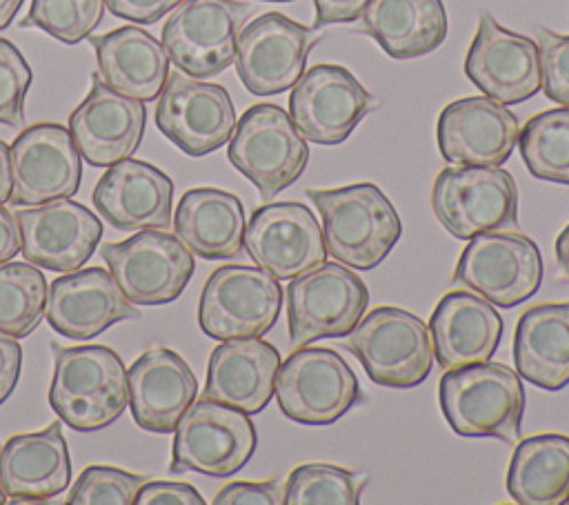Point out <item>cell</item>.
Segmentation results:
<instances>
[{"label": "cell", "mask_w": 569, "mask_h": 505, "mask_svg": "<svg viewBox=\"0 0 569 505\" xmlns=\"http://www.w3.org/2000/svg\"><path fill=\"white\" fill-rule=\"evenodd\" d=\"M53 378L49 405L78 432H96L120 418L129 405L127 372L120 356L104 345L64 347L51 343Z\"/></svg>", "instance_id": "obj_1"}, {"label": "cell", "mask_w": 569, "mask_h": 505, "mask_svg": "<svg viewBox=\"0 0 569 505\" xmlns=\"http://www.w3.org/2000/svg\"><path fill=\"white\" fill-rule=\"evenodd\" d=\"M307 196L320 211L327 254L347 267L373 269L402 234L398 211L373 182L307 189Z\"/></svg>", "instance_id": "obj_2"}, {"label": "cell", "mask_w": 569, "mask_h": 505, "mask_svg": "<svg viewBox=\"0 0 569 505\" xmlns=\"http://www.w3.org/2000/svg\"><path fill=\"white\" fill-rule=\"evenodd\" d=\"M440 407L460 436L516 443L525 414V387L520 374L502 363L462 365L442 374Z\"/></svg>", "instance_id": "obj_3"}, {"label": "cell", "mask_w": 569, "mask_h": 505, "mask_svg": "<svg viewBox=\"0 0 569 505\" xmlns=\"http://www.w3.org/2000/svg\"><path fill=\"white\" fill-rule=\"evenodd\" d=\"M345 345L360 360L367 376L382 387H416L433 367L429 327L400 307H376L362 314Z\"/></svg>", "instance_id": "obj_4"}, {"label": "cell", "mask_w": 569, "mask_h": 505, "mask_svg": "<svg viewBox=\"0 0 569 505\" xmlns=\"http://www.w3.org/2000/svg\"><path fill=\"white\" fill-rule=\"evenodd\" d=\"M227 158L269 200L300 178L309 162V147L282 107L260 102L236 122Z\"/></svg>", "instance_id": "obj_5"}, {"label": "cell", "mask_w": 569, "mask_h": 505, "mask_svg": "<svg viewBox=\"0 0 569 505\" xmlns=\"http://www.w3.org/2000/svg\"><path fill=\"white\" fill-rule=\"evenodd\" d=\"M440 225L460 240L518 225V187L502 167H445L431 189Z\"/></svg>", "instance_id": "obj_6"}, {"label": "cell", "mask_w": 569, "mask_h": 505, "mask_svg": "<svg viewBox=\"0 0 569 505\" xmlns=\"http://www.w3.org/2000/svg\"><path fill=\"white\" fill-rule=\"evenodd\" d=\"M256 443L258 434L249 414L200 396L178 420L169 472L233 476L249 463Z\"/></svg>", "instance_id": "obj_7"}, {"label": "cell", "mask_w": 569, "mask_h": 505, "mask_svg": "<svg viewBox=\"0 0 569 505\" xmlns=\"http://www.w3.org/2000/svg\"><path fill=\"white\" fill-rule=\"evenodd\" d=\"M276 400L293 423L331 425L360 400V385L336 349L302 345L278 367Z\"/></svg>", "instance_id": "obj_8"}, {"label": "cell", "mask_w": 569, "mask_h": 505, "mask_svg": "<svg viewBox=\"0 0 569 505\" xmlns=\"http://www.w3.org/2000/svg\"><path fill=\"white\" fill-rule=\"evenodd\" d=\"M251 11V4L236 0H182L162 27V47L182 73L211 78L236 60L238 36Z\"/></svg>", "instance_id": "obj_9"}, {"label": "cell", "mask_w": 569, "mask_h": 505, "mask_svg": "<svg viewBox=\"0 0 569 505\" xmlns=\"http://www.w3.org/2000/svg\"><path fill=\"white\" fill-rule=\"evenodd\" d=\"M280 309L278 278L260 267L222 265L204 283L198 325L216 340L260 338L276 325Z\"/></svg>", "instance_id": "obj_10"}, {"label": "cell", "mask_w": 569, "mask_h": 505, "mask_svg": "<svg viewBox=\"0 0 569 505\" xmlns=\"http://www.w3.org/2000/svg\"><path fill=\"white\" fill-rule=\"evenodd\" d=\"M367 305L369 289L358 274L342 263H322L287 285L289 340L302 347L320 338L347 336Z\"/></svg>", "instance_id": "obj_11"}, {"label": "cell", "mask_w": 569, "mask_h": 505, "mask_svg": "<svg viewBox=\"0 0 569 505\" xmlns=\"http://www.w3.org/2000/svg\"><path fill=\"white\" fill-rule=\"evenodd\" d=\"M100 256L118 283L120 291L133 305H167L176 300L196 269L193 254L173 234L164 229H140V234L107 242Z\"/></svg>", "instance_id": "obj_12"}, {"label": "cell", "mask_w": 569, "mask_h": 505, "mask_svg": "<svg viewBox=\"0 0 569 505\" xmlns=\"http://www.w3.org/2000/svg\"><path fill=\"white\" fill-rule=\"evenodd\" d=\"M453 283L498 307H516L542 283L538 245L518 231H485L469 238L453 271Z\"/></svg>", "instance_id": "obj_13"}, {"label": "cell", "mask_w": 569, "mask_h": 505, "mask_svg": "<svg viewBox=\"0 0 569 505\" xmlns=\"http://www.w3.org/2000/svg\"><path fill=\"white\" fill-rule=\"evenodd\" d=\"M156 127L180 151L200 158L229 142L236 109L224 87L176 69L158 96Z\"/></svg>", "instance_id": "obj_14"}, {"label": "cell", "mask_w": 569, "mask_h": 505, "mask_svg": "<svg viewBox=\"0 0 569 505\" xmlns=\"http://www.w3.org/2000/svg\"><path fill=\"white\" fill-rule=\"evenodd\" d=\"M376 107V98L340 65H313L289 93V116L305 140L340 145Z\"/></svg>", "instance_id": "obj_15"}, {"label": "cell", "mask_w": 569, "mask_h": 505, "mask_svg": "<svg viewBox=\"0 0 569 505\" xmlns=\"http://www.w3.org/2000/svg\"><path fill=\"white\" fill-rule=\"evenodd\" d=\"M313 29L267 11L242 27L236 44V71L253 96H273L291 89L305 71Z\"/></svg>", "instance_id": "obj_16"}, {"label": "cell", "mask_w": 569, "mask_h": 505, "mask_svg": "<svg viewBox=\"0 0 569 505\" xmlns=\"http://www.w3.org/2000/svg\"><path fill=\"white\" fill-rule=\"evenodd\" d=\"M11 196L16 207L71 198L80 187L82 162L71 131L56 122L27 127L9 147Z\"/></svg>", "instance_id": "obj_17"}, {"label": "cell", "mask_w": 569, "mask_h": 505, "mask_svg": "<svg viewBox=\"0 0 569 505\" xmlns=\"http://www.w3.org/2000/svg\"><path fill=\"white\" fill-rule=\"evenodd\" d=\"M465 73L485 96L500 105L525 102L542 87L538 42L500 27L482 9L465 58Z\"/></svg>", "instance_id": "obj_18"}, {"label": "cell", "mask_w": 569, "mask_h": 505, "mask_svg": "<svg viewBox=\"0 0 569 505\" xmlns=\"http://www.w3.org/2000/svg\"><path fill=\"white\" fill-rule=\"evenodd\" d=\"M244 249L278 280L302 276L327 260L322 227L302 202L258 207L244 227Z\"/></svg>", "instance_id": "obj_19"}, {"label": "cell", "mask_w": 569, "mask_h": 505, "mask_svg": "<svg viewBox=\"0 0 569 505\" xmlns=\"http://www.w3.org/2000/svg\"><path fill=\"white\" fill-rule=\"evenodd\" d=\"M22 256L36 267L51 271H76L96 251L102 222L84 205L58 198L16 214Z\"/></svg>", "instance_id": "obj_20"}, {"label": "cell", "mask_w": 569, "mask_h": 505, "mask_svg": "<svg viewBox=\"0 0 569 505\" xmlns=\"http://www.w3.org/2000/svg\"><path fill=\"white\" fill-rule=\"evenodd\" d=\"M518 133V118L489 96L449 102L436 125L440 156L456 167H500L509 160Z\"/></svg>", "instance_id": "obj_21"}, {"label": "cell", "mask_w": 569, "mask_h": 505, "mask_svg": "<svg viewBox=\"0 0 569 505\" xmlns=\"http://www.w3.org/2000/svg\"><path fill=\"white\" fill-rule=\"evenodd\" d=\"M144 125V102L111 89L100 73L91 76L87 98L69 116L76 149L91 167H109L133 156Z\"/></svg>", "instance_id": "obj_22"}, {"label": "cell", "mask_w": 569, "mask_h": 505, "mask_svg": "<svg viewBox=\"0 0 569 505\" xmlns=\"http://www.w3.org/2000/svg\"><path fill=\"white\" fill-rule=\"evenodd\" d=\"M44 316L53 331L67 338L89 340L111 325L138 318L140 314L120 291L111 271L89 267L51 283Z\"/></svg>", "instance_id": "obj_23"}, {"label": "cell", "mask_w": 569, "mask_h": 505, "mask_svg": "<svg viewBox=\"0 0 569 505\" xmlns=\"http://www.w3.org/2000/svg\"><path fill=\"white\" fill-rule=\"evenodd\" d=\"M91 198L113 229H164L171 222L173 182L158 167L124 158L109 165Z\"/></svg>", "instance_id": "obj_24"}, {"label": "cell", "mask_w": 569, "mask_h": 505, "mask_svg": "<svg viewBox=\"0 0 569 505\" xmlns=\"http://www.w3.org/2000/svg\"><path fill=\"white\" fill-rule=\"evenodd\" d=\"M127 392L136 425L169 434L196 400L198 380L173 349L151 347L127 369Z\"/></svg>", "instance_id": "obj_25"}, {"label": "cell", "mask_w": 569, "mask_h": 505, "mask_svg": "<svg viewBox=\"0 0 569 505\" xmlns=\"http://www.w3.org/2000/svg\"><path fill=\"white\" fill-rule=\"evenodd\" d=\"M278 367V349L262 338L222 340L209 356L202 398L236 407L249 416L258 414L276 392Z\"/></svg>", "instance_id": "obj_26"}, {"label": "cell", "mask_w": 569, "mask_h": 505, "mask_svg": "<svg viewBox=\"0 0 569 505\" xmlns=\"http://www.w3.org/2000/svg\"><path fill=\"white\" fill-rule=\"evenodd\" d=\"M433 356L442 369L491 360L502 336V318L473 291H449L429 318Z\"/></svg>", "instance_id": "obj_27"}, {"label": "cell", "mask_w": 569, "mask_h": 505, "mask_svg": "<svg viewBox=\"0 0 569 505\" xmlns=\"http://www.w3.org/2000/svg\"><path fill=\"white\" fill-rule=\"evenodd\" d=\"M71 461L62 425L11 436L0 449V485L13 501H44L64 492Z\"/></svg>", "instance_id": "obj_28"}, {"label": "cell", "mask_w": 569, "mask_h": 505, "mask_svg": "<svg viewBox=\"0 0 569 505\" xmlns=\"http://www.w3.org/2000/svg\"><path fill=\"white\" fill-rule=\"evenodd\" d=\"M100 78L116 91L151 102L169 76V56L160 40L140 27H118L104 36H89Z\"/></svg>", "instance_id": "obj_29"}, {"label": "cell", "mask_w": 569, "mask_h": 505, "mask_svg": "<svg viewBox=\"0 0 569 505\" xmlns=\"http://www.w3.org/2000/svg\"><path fill=\"white\" fill-rule=\"evenodd\" d=\"M244 207L238 196L216 187L182 194L173 229L191 254L204 260H229L244 249Z\"/></svg>", "instance_id": "obj_30"}, {"label": "cell", "mask_w": 569, "mask_h": 505, "mask_svg": "<svg viewBox=\"0 0 569 505\" xmlns=\"http://www.w3.org/2000/svg\"><path fill=\"white\" fill-rule=\"evenodd\" d=\"M513 363L540 389L558 392L569 385V303L533 305L518 318Z\"/></svg>", "instance_id": "obj_31"}, {"label": "cell", "mask_w": 569, "mask_h": 505, "mask_svg": "<svg viewBox=\"0 0 569 505\" xmlns=\"http://www.w3.org/2000/svg\"><path fill=\"white\" fill-rule=\"evenodd\" d=\"M360 27L396 60L427 56L447 38L442 0H369Z\"/></svg>", "instance_id": "obj_32"}, {"label": "cell", "mask_w": 569, "mask_h": 505, "mask_svg": "<svg viewBox=\"0 0 569 505\" xmlns=\"http://www.w3.org/2000/svg\"><path fill=\"white\" fill-rule=\"evenodd\" d=\"M507 492L520 505L569 503V436L538 434L518 443Z\"/></svg>", "instance_id": "obj_33"}, {"label": "cell", "mask_w": 569, "mask_h": 505, "mask_svg": "<svg viewBox=\"0 0 569 505\" xmlns=\"http://www.w3.org/2000/svg\"><path fill=\"white\" fill-rule=\"evenodd\" d=\"M518 147L533 178L569 185V107L531 116L518 133Z\"/></svg>", "instance_id": "obj_34"}, {"label": "cell", "mask_w": 569, "mask_h": 505, "mask_svg": "<svg viewBox=\"0 0 569 505\" xmlns=\"http://www.w3.org/2000/svg\"><path fill=\"white\" fill-rule=\"evenodd\" d=\"M47 278L31 263L0 265V331L11 338L29 336L44 318Z\"/></svg>", "instance_id": "obj_35"}, {"label": "cell", "mask_w": 569, "mask_h": 505, "mask_svg": "<svg viewBox=\"0 0 569 505\" xmlns=\"http://www.w3.org/2000/svg\"><path fill=\"white\" fill-rule=\"evenodd\" d=\"M367 474L338 465L309 463L296 467L284 483L287 505H356Z\"/></svg>", "instance_id": "obj_36"}, {"label": "cell", "mask_w": 569, "mask_h": 505, "mask_svg": "<svg viewBox=\"0 0 569 505\" xmlns=\"http://www.w3.org/2000/svg\"><path fill=\"white\" fill-rule=\"evenodd\" d=\"M104 16V0H31L20 27H38L64 44L89 38Z\"/></svg>", "instance_id": "obj_37"}, {"label": "cell", "mask_w": 569, "mask_h": 505, "mask_svg": "<svg viewBox=\"0 0 569 505\" xmlns=\"http://www.w3.org/2000/svg\"><path fill=\"white\" fill-rule=\"evenodd\" d=\"M147 474H133L118 467L91 465L73 483L69 505H131L138 489L147 483Z\"/></svg>", "instance_id": "obj_38"}, {"label": "cell", "mask_w": 569, "mask_h": 505, "mask_svg": "<svg viewBox=\"0 0 569 505\" xmlns=\"http://www.w3.org/2000/svg\"><path fill=\"white\" fill-rule=\"evenodd\" d=\"M31 78V69L20 49L0 38V125H24V96Z\"/></svg>", "instance_id": "obj_39"}, {"label": "cell", "mask_w": 569, "mask_h": 505, "mask_svg": "<svg viewBox=\"0 0 569 505\" xmlns=\"http://www.w3.org/2000/svg\"><path fill=\"white\" fill-rule=\"evenodd\" d=\"M536 42L542 71L540 89L549 100L569 107V36L536 27Z\"/></svg>", "instance_id": "obj_40"}, {"label": "cell", "mask_w": 569, "mask_h": 505, "mask_svg": "<svg viewBox=\"0 0 569 505\" xmlns=\"http://www.w3.org/2000/svg\"><path fill=\"white\" fill-rule=\"evenodd\" d=\"M280 503H284V489L276 481H267V483L236 481L224 485L213 498V505H280Z\"/></svg>", "instance_id": "obj_41"}, {"label": "cell", "mask_w": 569, "mask_h": 505, "mask_svg": "<svg viewBox=\"0 0 569 505\" xmlns=\"http://www.w3.org/2000/svg\"><path fill=\"white\" fill-rule=\"evenodd\" d=\"M136 505H204V498L189 483L147 481L138 489Z\"/></svg>", "instance_id": "obj_42"}, {"label": "cell", "mask_w": 569, "mask_h": 505, "mask_svg": "<svg viewBox=\"0 0 569 505\" xmlns=\"http://www.w3.org/2000/svg\"><path fill=\"white\" fill-rule=\"evenodd\" d=\"M182 0H104V7L116 16L140 24H153Z\"/></svg>", "instance_id": "obj_43"}, {"label": "cell", "mask_w": 569, "mask_h": 505, "mask_svg": "<svg viewBox=\"0 0 569 505\" xmlns=\"http://www.w3.org/2000/svg\"><path fill=\"white\" fill-rule=\"evenodd\" d=\"M22 367V347L18 338H11L0 331V405L11 396L18 385Z\"/></svg>", "instance_id": "obj_44"}, {"label": "cell", "mask_w": 569, "mask_h": 505, "mask_svg": "<svg viewBox=\"0 0 569 505\" xmlns=\"http://www.w3.org/2000/svg\"><path fill=\"white\" fill-rule=\"evenodd\" d=\"M316 4V24H333V22H353L360 18L362 9L369 4V0H313Z\"/></svg>", "instance_id": "obj_45"}, {"label": "cell", "mask_w": 569, "mask_h": 505, "mask_svg": "<svg viewBox=\"0 0 569 505\" xmlns=\"http://www.w3.org/2000/svg\"><path fill=\"white\" fill-rule=\"evenodd\" d=\"M20 247H22V240H20L18 220L9 209L0 205V265L18 256Z\"/></svg>", "instance_id": "obj_46"}, {"label": "cell", "mask_w": 569, "mask_h": 505, "mask_svg": "<svg viewBox=\"0 0 569 505\" xmlns=\"http://www.w3.org/2000/svg\"><path fill=\"white\" fill-rule=\"evenodd\" d=\"M11 196V151L0 140V205Z\"/></svg>", "instance_id": "obj_47"}, {"label": "cell", "mask_w": 569, "mask_h": 505, "mask_svg": "<svg viewBox=\"0 0 569 505\" xmlns=\"http://www.w3.org/2000/svg\"><path fill=\"white\" fill-rule=\"evenodd\" d=\"M556 258L562 274L569 278V225L556 238Z\"/></svg>", "instance_id": "obj_48"}, {"label": "cell", "mask_w": 569, "mask_h": 505, "mask_svg": "<svg viewBox=\"0 0 569 505\" xmlns=\"http://www.w3.org/2000/svg\"><path fill=\"white\" fill-rule=\"evenodd\" d=\"M24 0H0V29L9 27Z\"/></svg>", "instance_id": "obj_49"}, {"label": "cell", "mask_w": 569, "mask_h": 505, "mask_svg": "<svg viewBox=\"0 0 569 505\" xmlns=\"http://www.w3.org/2000/svg\"><path fill=\"white\" fill-rule=\"evenodd\" d=\"M7 501V494H4V489H2V485H0V503H4Z\"/></svg>", "instance_id": "obj_50"}, {"label": "cell", "mask_w": 569, "mask_h": 505, "mask_svg": "<svg viewBox=\"0 0 569 505\" xmlns=\"http://www.w3.org/2000/svg\"><path fill=\"white\" fill-rule=\"evenodd\" d=\"M264 2H293V0H264Z\"/></svg>", "instance_id": "obj_51"}]
</instances>
